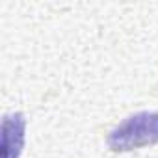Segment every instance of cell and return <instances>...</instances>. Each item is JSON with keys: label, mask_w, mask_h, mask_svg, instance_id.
<instances>
[{"label": "cell", "mask_w": 158, "mask_h": 158, "mask_svg": "<svg viewBox=\"0 0 158 158\" xmlns=\"http://www.w3.org/2000/svg\"><path fill=\"white\" fill-rule=\"evenodd\" d=\"M151 143H158V114L154 112L130 115L108 138V145L114 151H132Z\"/></svg>", "instance_id": "6da1fadb"}]
</instances>
